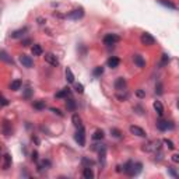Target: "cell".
I'll return each instance as SVG.
<instances>
[{
  "instance_id": "cell-1",
  "label": "cell",
  "mask_w": 179,
  "mask_h": 179,
  "mask_svg": "<svg viewBox=\"0 0 179 179\" xmlns=\"http://www.w3.org/2000/svg\"><path fill=\"white\" fill-rule=\"evenodd\" d=\"M141 168H143V165L140 164V162H132V161H129L128 164L123 167V171L124 174H128V175L130 176H134V175H139L140 172H141Z\"/></svg>"
},
{
  "instance_id": "cell-2",
  "label": "cell",
  "mask_w": 179,
  "mask_h": 179,
  "mask_svg": "<svg viewBox=\"0 0 179 179\" xmlns=\"http://www.w3.org/2000/svg\"><path fill=\"white\" fill-rule=\"evenodd\" d=\"M76 141L81 147L85 146V130L83 126H78V130L76 132Z\"/></svg>"
},
{
  "instance_id": "cell-3",
  "label": "cell",
  "mask_w": 179,
  "mask_h": 179,
  "mask_svg": "<svg viewBox=\"0 0 179 179\" xmlns=\"http://www.w3.org/2000/svg\"><path fill=\"white\" fill-rule=\"evenodd\" d=\"M157 128L160 129L161 132H165V130H168V129H174V124L168 121H164V119H160L157 122Z\"/></svg>"
},
{
  "instance_id": "cell-4",
  "label": "cell",
  "mask_w": 179,
  "mask_h": 179,
  "mask_svg": "<svg viewBox=\"0 0 179 179\" xmlns=\"http://www.w3.org/2000/svg\"><path fill=\"white\" fill-rule=\"evenodd\" d=\"M119 41V37L118 35H115V34H108L105 38H104V44L106 45V46H111V45H115Z\"/></svg>"
},
{
  "instance_id": "cell-5",
  "label": "cell",
  "mask_w": 179,
  "mask_h": 179,
  "mask_svg": "<svg viewBox=\"0 0 179 179\" xmlns=\"http://www.w3.org/2000/svg\"><path fill=\"white\" fill-rule=\"evenodd\" d=\"M141 42L143 45H147V46H151V45L155 44V39H154L153 37H151L148 32H144L141 35Z\"/></svg>"
},
{
  "instance_id": "cell-6",
  "label": "cell",
  "mask_w": 179,
  "mask_h": 179,
  "mask_svg": "<svg viewBox=\"0 0 179 179\" xmlns=\"http://www.w3.org/2000/svg\"><path fill=\"white\" fill-rule=\"evenodd\" d=\"M83 15H84V10H83V8H76V10L70 11L69 14H67V17L71 20H78V18H81Z\"/></svg>"
},
{
  "instance_id": "cell-7",
  "label": "cell",
  "mask_w": 179,
  "mask_h": 179,
  "mask_svg": "<svg viewBox=\"0 0 179 179\" xmlns=\"http://www.w3.org/2000/svg\"><path fill=\"white\" fill-rule=\"evenodd\" d=\"M20 63H21L24 67H32V65H34V62H32V59L29 58V56H27V55H21L20 56Z\"/></svg>"
},
{
  "instance_id": "cell-8",
  "label": "cell",
  "mask_w": 179,
  "mask_h": 179,
  "mask_svg": "<svg viewBox=\"0 0 179 179\" xmlns=\"http://www.w3.org/2000/svg\"><path fill=\"white\" fill-rule=\"evenodd\" d=\"M45 60H46L49 65H52V66H58L59 65V59L56 58L53 53H46V55H45Z\"/></svg>"
},
{
  "instance_id": "cell-9",
  "label": "cell",
  "mask_w": 179,
  "mask_h": 179,
  "mask_svg": "<svg viewBox=\"0 0 179 179\" xmlns=\"http://www.w3.org/2000/svg\"><path fill=\"white\" fill-rule=\"evenodd\" d=\"M130 133H133L136 136H140V137H146V132L141 128H139V126H130Z\"/></svg>"
},
{
  "instance_id": "cell-10",
  "label": "cell",
  "mask_w": 179,
  "mask_h": 179,
  "mask_svg": "<svg viewBox=\"0 0 179 179\" xmlns=\"http://www.w3.org/2000/svg\"><path fill=\"white\" fill-rule=\"evenodd\" d=\"M115 88H116V90H119V91L124 90V88H126V80H124V78H122V77H119V78L115 81Z\"/></svg>"
},
{
  "instance_id": "cell-11",
  "label": "cell",
  "mask_w": 179,
  "mask_h": 179,
  "mask_svg": "<svg viewBox=\"0 0 179 179\" xmlns=\"http://www.w3.org/2000/svg\"><path fill=\"white\" fill-rule=\"evenodd\" d=\"M133 60H134V63H136V65H137L139 67H144V66H146V60H144V59H143L140 55H134Z\"/></svg>"
},
{
  "instance_id": "cell-12",
  "label": "cell",
  "mask_w": 179,
  "mask_h": 179,
  "mask_svg": "<svg viewBox=\"0 0 179 179\" xmlns=\"http://www.w3.org/2000/svg\"><path fill=\"white\" fill-rule=\"evenodd\" d=\"M83 176H84L85 179H92L94 178V172H92V169L90 168V167H85L84 171H83Z\"/></svg>"
},
{
  "instance_id": "cell-13",
  "label": "cell",
  "mask_w": 179,
  "mask_h": 179,
  "mask_svg": "<svg viewBox=\"0 0 179 179\" xmlns=\"http://www.w3.org/2000/svg\"><path fill=\"white\" fill-rule=\"evenodd\" d=\"M69 95H70V88H63L62 91H59L55 97L56 98H66V97H69Z\"/></svg>"
},
{
  "instance_id": "cell-14",
  "label": "cell",
  "mask_w": 179,
  "mask_h": 179,
  "mask_svg": "<svg viewBox=\"0 0 179 179\" xmlns=\"http://www.w3.org/2000/svg\"><path fill=\"white\" fill-rule=\"evenodd\" d=\"M119 63H121V60L118 58H111L109 60H108V66H109L111 69H115V67L119 66Z\"/></svg>"
},
{
  "instance_id": "cell-15",
  "label": "cell",
  "mask_w": 179,
  "mask_h": 179,
  "mask_svg": "<svg viewBox=\"0 0 179 179\" xmlns=\"http://www.w3.org/2000/svg\"><path fill=\"white\" fill-rule=\"evenodd\" d=\"M154 109L157 111V113L160 115V116H162V113H164V108H162V104H161L160 101H155V102H154Z\"/></svg>"
},
{
  "instance_id": "cell-16",
  "label": "cell",
  "mask_w": 179,
  "mask_h": 179,
  "mask_svg": "<svg viewBox=\"0 0 179 179\" xmlns=\"http://www.w3.org/2000/svg\"><path fill=\"white\" fill-rule=\"evenodd\" d=\"M66 108H67V111H74L76 109V102H74V99H67L66 101Z\"/></svg>"
},
{
  "instance_id": "cell-17",
  "label": "cell",
  "mask_w": 179,
  "mask_h": 179,
  "mask_svg": "<svg viewBox=\"0 0 179 179\" xmlns=\"http://www.w3.org/2000/svg\"><path fill=\"white\" fill-rule=\"evenodd\" d=\"M49 167H51V161L49 160H44V161H41L39 164H38V168L39 169H48L49 168Z\"/></svg>"
},
{
  "instance_id": "cell-18",
  "label": "cell",
  "mask_w": 179,
  "mask_h": 179,
  "mask_svg": "<svg viewBox=\"0 0 179 179\" xmlns=\"http://www.w3.org/2000/svg\"><path fill=\"white\" fill-rule=\"evenodd\" d=\"M24 32H27V28L17 29V31H14V32L11 34V37H13V38H21L22 35H24Z\"/></svg>"
},
{
  "instance_id": "cell-19",
  "label": "cell",
  "mask_w": 179,
  "mask_h": 179,
  "mask_svg": "<svg viewBox=\"0 0 179 179\" xmlns=\"http://www.w3.org/2000/svg\"><path fill=\"white\" fill-rule=\"evenodd\" d=\"M21 81L20 80H15V81H13V83H11L10 84V88L11 90H13V91H17V90H20V88H21Z\"/></svg>"
},
{
  "instance_id": "cell-20",
  "label": "cell",
  "mask_w": 179,
  "mask_h": 179,
  "mask_svg": "<svg viewBox=\"0 0 179 179\" xmlns=\"http://www.w3.org/2000/svg\"><path fill=\"white\" fill-rule=\"evenodd\" d=\"M66 80L69 81V83H74V76H73V71L67 67L66 69Z\"/></svg>"
},
{
  "instance_id": "cell-21",
  "label": "cell",
  "mask_w": 179,
  "mask_h": 179,
  "mask_svg": "<svg viewBox=\"0 0 179 179\" xmlns=\"http://www.w3.org/2000/svg\"><path fill=\"white\" fill-rule=\"evenodd\" d=\"M32 53H34V56L42 55V48H41V45H34L32 46Z\"/></svg>"
},
{
  "instance_id": "cell-22",
  "label": "cell",
  "mask_w": 179,
  "mask_h": 179,
  "mask_svg": "<svg viewBox=\"0 0 179 179\" xmlns=\"http://www.w3.org/2000/svg\"><path fill=\"white\" fill-rule=\"evenodd\" d=\"M10 164H11V157L8 155V154H6V155H4V164H3V168H4V169H8V168H10Z\"/></svg>"
},
{
  "instance_id": "cell-23",
  "label": "cell",
  "mask_w": 179,
  "mask_h": 179,
  "mask_svg": "<svg viewBox=\"0 0 179 179\" xmlns=\"http://www.w3.org/2000/svg\"><path fill=\"white\" fill-rule=\"evenodd\" d=\"M160 3L162 4V6H165V7H169V8H172V10H175L176 8V6L174 3H171V2H167V0H160Z\"/></svg>"
},
{
  "instance_id": "cell-24",
  "label": "cell",
  "mask_w": 179,
  "mask_h": 179,
  "mask_svg": "<svg viewBox=\"0 0 179 179\" xmlns=\"http://www.w3.org/2000/svg\"><path fill=\"white\" fill-rule=\"evenodd\" d=\"M92 139H94V140H101V139H104V132H102V130H95L94 136H92Z\"/></svg>"
},
{
  "instance_id": "cell-25",
  "label": "cell",
  "mask_w": 179,
  "mask_h": 179,
  "mask_svg": "<svg viewBox=\"0 0 179 179\" xmlns=\"http://www.w3.org/2000/svg\"><path fill=\"white\" fill-rule=\"evenodd\" d=\"M73 124L74 126H81V119H80V116L78 115H73Z\"/></svg>"
},
{
  "instance_id": "cell-26",
  "label": "cell",
  "mask_w": 179,
  "mask_h": 179,
  "mask_svg": "<svg viewBox=\"0 0 179 179\" xmlns=\"http://www.w3.org/2000/svg\"><path fill=\"white\" fill-rule=\"evenodd\" d=\"M0 59H2V60H6V62H8V63L11 62V59L8 58V55L6 52H0Z\"/></svg>"
},
{
  "instance_id": "cell-27",
  "label": "cell",
  "mask_w": 179,
  "mask_h": 179,
  "mask_svg": "<svg viewBox=\"0 0 179 179\" xmlns=\"http://www.w3.org/2000/svg\"><path fill=\"white\" fill-rule=\"evenodd\" d=\"M3 132H4V134L6 136H8L11 133V130L8 129V122H4L3 123Z\"/></svg>"
},
{
  "instance_id": "cell-28",
  "label": "cell",
  "mask_w": 179,
  "mask_h": 179,
  "mask_svg": "<svg viewBox=\"0 0 179 179\" xmlns=\"http://www.w3.org/2000/svg\"><path fill=\"white\" fill-rule=\"evenodd\" d=\"M34 108H37V109H44L45 108V104L42 101H37V102L34 104Z\"/></svg>"
},
{
  "instance_id": "cell-29",
  "label": "cell",
  "mask_w": 179,
  "mask_h": 179,
  "mask_svg": "<svg viewBox=\"0 0 179 179\" xmlns=\"http://www.w3.org/2000/svg\"><path fill=\"white\" fill-rule=\"evenodd\" d=\"M102 73H104V67H101V66L94 70V76H101Z\"/></svg>"
},
{
  "instance_id": "cell-30",
  "label": "cell",
  "mask_w": 179,
  "mask_h": 179,
  "mask_svg": "<svg viewBox=\"0 0 179 179\" xmlns=\"http://www.w3.org/2000/svg\"><path fill=\"white\" fill-rule=\"evenodd\" d=\"M74 87H76V91L78 92V94H83V92H84V87H83V84H76Z\"/></svg>"
},
{
  "instance_id": "cell-31",
  "label": "cell",
  "mask_w": 179,
  "mask_h": 179,
  "mask_svg": "<svg viewBox=\"0 0 179 179\" xmlns=\"http://www.w3.org/2000/svg\"><path fill=\"white\" fill-rule=\"evenodd\" d=\"M83 165H85V167H91L92 165V161L88 160V158H83Z\"/></svg>"
},
{
  "instance_id": "cell-32",
  "label": "cell",
  "mask_w": 179,
  "mask_h": 179,
  "mask_svg": "<svg viewBox=\"0 0 179 179\" xmlns=\"http://www.w3.org/2000/svg\"><path fill=\"white\" fill-rule=\"evenodd\" d=\"M164 143L167 144V146H168V148H171V150H174V148H175V146H174V143H172V141H169V140H164Z\"/></svg>"
},
{
  "instance_id": "cell-33",
  "label": "cell",
  "mask_w": 179,
  "mask_h": 179,
  "mask_svg": "<svg viewBox=\"0 0 179 179\" xmlns=\"http://www.w3.org/2000/svg\"><path fill=\"white\" fill-rule=\"evenodd\" d=\"M31 92H32V91H31V88H27V90H25V92H24V98H29V97H31Z\"/></svg>"
},
{
  "instance_id": "cell-34",
  "label": "cell",
  "mask_w": 179,
  "mask_h": 179,
  "mask_svg": "<svg viewBox=\"0 0 179 179\" xmlns=\"http://www.w3.org/2000/svg\"><path fill=\"white\" fill-rule=\"evenodd\" d=\"M168 172H169V175H172L174 178H178V174L175 172V169L174 168H168Z\"/></svg>"
},
{
  "instance_id": "cell-35",
  "label": "cell",
  "mask_w": 179,
  "mask_h": 179,
  "mask_svg": "<svg viewBox=\"0 0 179 179\" xmlns=\"http://www.w3.org/2000/svg\"><path fill=\"white\" fill-rule=\"evenodd\" d=\"M111 132L113 133V136H115V137H121V132H119V130H118V129H112V130H111Z\"/></svg>"
},
{
  "instance_id": "cell-36",
  "label": "cell",
  "mask_w": 179,
  "mask_h": 179,
  "mask_svg": "<svg viewBox=\"0 0 179 179\" xmlns=\"http://www.w3.org/2000/svg\"><path fill=\"white\" fill-rule=\"evenodd\" d=\"M172 161H174V162H179V155L178 154H174V155H172Z\"/></svg>"
},
{
  "instance_id": "cell-37",
  "label": "cell",
  "mask_w": 179,
  "mask_h": 179,
  "mask_svg": "<svg viewBox=\"0 0 179 179\" xmlns=\"http://www.w3.org/2000/svg\"><path fill=\"white\" fill-rule=\"evenodd\" d=\"M38 160V153L37 151H34L32 153V161H37Z\"/></svg>"
},
{
  "instance_id": "cell-38",
  "label": "cell",
  "mask_w": 179,
  "mask_h": 179,
  "mask_svg": "<svg viewBox=\"0 0 179 179\" xmlns=\"http://www.w3.org/2000/svg\"><path fill=\"white\" fill-rule=\"evenodd\" d=\"M29 44H31V41H29V39H24V41H22V45H24V46H27V45H29Z\"/></svg>"
},
{
  "instance_id": "cell-39",
  "label": "cell",
  "mask_w": 179,
  "mask_h": 179,
  "mask_svg": "<svg viewBox=\"0 0 179 179\" xmlns=\"http://www.w3.org/2000/svg\"><path fill=\"white\" fill-rule=\"evenodd\" d=\"M137 95H139V97H144V91H143V90H139V91H137Z\"/></svg>"
},
{
  "instance_id": "cell-40",
  "label": "cell",
  "mask_w": 179,
  "mask_h": 179,
  "mask_svg": "<svg viewBox=\"0 0 179 179\" xmlns=\"http://www.w3.org/2000/svg\"><path fill=\"white\" fill-rule=\"evenodd\" d=\"M52 112H55V113H58V115H62V112L59 109H52Z\"/></svg>"
},
{
  "instance_id": "cell-41",
  "label": "cell",
  "mask_w": 179,
  "mask_h": 179,
  "mask_svg": "<svg viewBox=\"0 0 179 179\" xmlns=\"http://www.w3.org/2000/svg\"><path fill=\"white\" fill-rule=\"evenodd\" d=\"M0 158H2V148H0Z\"/></svg>"
}]
</instances>
